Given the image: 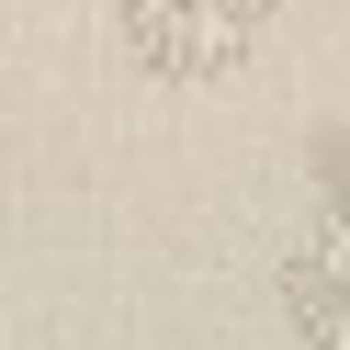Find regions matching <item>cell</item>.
<instances>
[{"instance_id": "1", "label": "cell", "mask_w": 350, "mask_h": 350, "mask_svg": "<svg viewBox=\"0 0 350 350\" xmlns=\"http://www.w3.org/2000/svg\"><path fill=\"white\" fill-rule=\"evenodd\" d=\"M102 12H113V46L136 57L147 79L215 91V79H237L260 46H271L282 0H102Z\"/></svg>"}, {"instance_id": "2", "label": "cell", "mask_w": 350, "mask_h": 350, "mask_svg": "<svg viewBox=\"0 0 350 350\" xmlns=\"http://www.w3.org/2000/svg\"><path fill=\"white\" fill-rule=\"evenodd\" d=\"M282 317L305 350H350V271H339V226H305V249L282 260Z\"/></svg>"}]
</instances>
